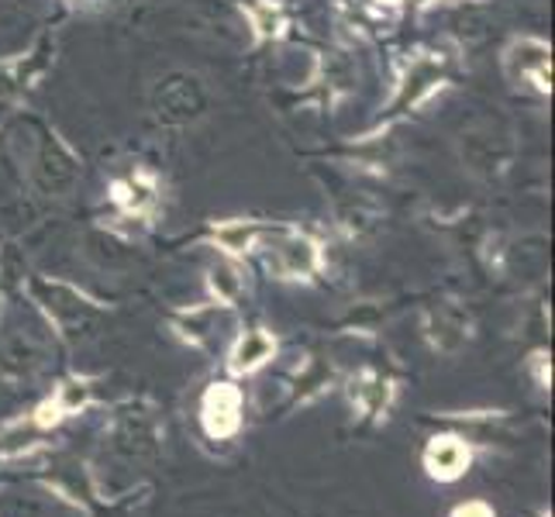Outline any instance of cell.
Listing matches in <instances>:
<instances>
[{
    "label": "cell",
    "mask_w": 555,
    "mask_h": 517,
    "mask_svg": "<svg viewBox=\"0 0 555 517\" xmlns=\"http://www.w3.org/2000/svg\"><path fill=\"white\" fill-rule=\"evenodd\" d=\"M201 421H204V431L210 438H232L242 425V393L232 383H215L207 393H204V404H201Z\"/></svg>",
    "instance_id": "5b68a950"
},
{
    "label": "cell",
    "mask_w": 555,
    "mask_h": 517,
    "mask_svg": "<svg viewBox=\"0 0 555 517\" xmlns=\"http://www.w3.org/2000/svg\"><path fill=\"white\" fill-rule=\"evenodd\" d=\"M266 262L270 270L283 280H308L321 270V245L304 235L294 232V228L283 224H270L266 228Z\"/></svg>",
    "instance_id": "6da1fadb"
},
{
    "label": "cell",
    "mask_w": 555,
    "mask_h": 517,
    "mask_svg": "<svg viewBox=\"0 0 555 517\" xmlns=\"http://www.w3.org/2000/svg\"><path fill=\"white\" fill-rule=\"evenodd\" d=\"M452 517H493V507H487L483 501H469L463 507H455Z\"/></svg>",
    "instance_id": "7c38bea8"
},
{
    "label": "cell",
    "mask_w": 555,
    "mask_h": 517,
    "mask_svg": "<svg viewBox=\"0 0 555 517\" xmlns=\"http://www.w3.org/2000/svg\"><path fill=\"white\" fill-rule=\"evenodd\" d=\"M210 290H215V297L224 303V308H232V300H235L238 290H242V280H238V273H235V266L218 262L215 270H210Z\"/></svg>",
    "instance_id": "8fae6325"
},
{
    "label": "cell",
    "mask_w": 555,
    "mask_h": 517,
    "mask_svg": "<svg viewBox=\"0 0 555 517\" xmlns=\"http://www.w3.org/2000/svg\"><path fill=\"white\" fill-rule=\"evenodd\" d=\"M504 73L511 83H525L539 93H552V46L542 38L521 35L504 49Z\"/></svg>",
    "instance_id": "7a4b0ae2"
},
{
    "label": "cell",
    "mask_w": 555,
    "mask_h": 517,
    "mask_svg": "<svg viewBox=\"0 0 555 517\" xmlns=\"http://www.w3.org/2000/svg\"><path fill=\"white\" fill-rule=\"evenodd\" d=\"M111 201L131 218H149L159 204V180L149 169H131L111 180Z\"/></svg>",
    "instance_id": "8992f818"
},
{
    "label": "cell",
    "mask_w": 555,
    "mask_h": 517,
    "mask_svg": "<svg viewBox=\"0 0 555 517\" xmlns=\"http://www.w3.org/2000/svg\"><path fill=\"white\" fill-rule=\"evenodd\" d=\"M266 228L270 224H259V221H221L215 224L210 238H215L228 256H245L248 248H256L262 242Z\"/></svg>",
    "instance_id": "30bf717a"
},
{
    "label": "cell",
    "mask_w": 555,
    "mask_h": 517,
    "mask_svg": "<svg viewBox=\"0 0 555 517\" xmlns=\"http://www.w3.org/2000/svg\"><path fill=\"white\" fill-rule=\"evenodd\" d=\"M276 352V338L270 332L262 328H248L232 349V359H228V366H232V373H256L259 366H266V362L273 359Z\"/></svg>",
    "instance_id": "ba28073f"
},
{
    "label": "cell",
    "mask_w": 555,
    "mask_h": 517,
    "mask_svg": "<svg viewBox=\"0 0 555 517\" xmlns=\"http://www.w3.org/2000/svg\"><path fill=\"white\" fill-rule=\"evenodd\" d=\"M425 469L431 480L452 483L469 469V445L459 435H438L425 449Z\"/></svg>",
    "instance_id": "52a82bcc"
},
{
    "label": "cell",
    "mask_w": 555,
    "mask_h": 517,
    "mask_svg": "<svg viewBox=\"0 0 555 517\" xmlns=\"http://www.w3.org/2000/svg\"><path fill=\"white\" fill-rule=\"evenodd\" d=\"M204 87L197 76H169L156 90V114L166 125H186L204 111Z\"/></svg>",
    "instance_id": "3957f363"
},
{
    "label": "cell",
    "mask_w": 555,
    "mask_h": 517,
    "mask_svg": "<svg viewBox=\"0 0 555 517\" xmlns=\"http://www.w3.org/2000/svg\"><path fill=\"white\" fill-rule=\"evenodd\" d=\"M442 83H446L442 60H435V55H428V52L417 55V60L408 66V73L400 76L397 98L390 101V114H404V111L417 107L421 101H428Z\"/></svg>",
    "instance_id": "277c9868"
},
{
    "label": "cell",
    "mask_w": 555,
    "mask_h": 517,
    "mask_svg": "<svg viewBox=\"0 0 555 517\" xmlns=\"http://www.w3.org/2000/svg\"><path fill=\"white\" fill-rule=\"evenodd\" d=\"M242 11L248 17V25H253V35L256 42H273L286 31V11L276 4V0H242Z\"/></svg>",
    "instance_id": "9c48e42d"
}]
</instances>
